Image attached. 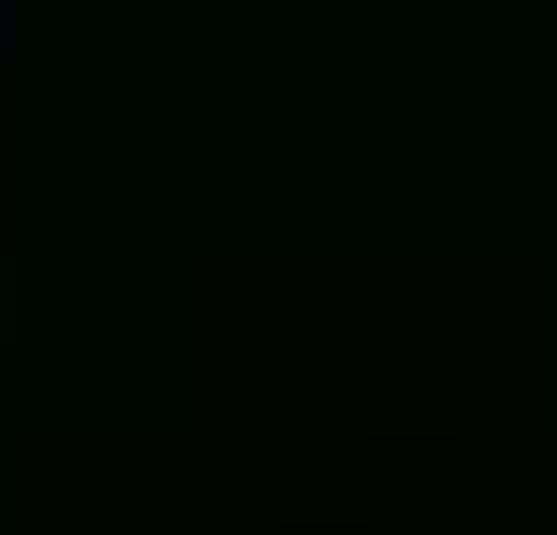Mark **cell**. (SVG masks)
Masks as SVG:
<instances>
[{
	"instance_id": "1",
	"label": "cell",
	"mask_w": 557,
	"mask_h": 535,
	"mask_svg": "<svg viewBox=\"0 0 557 535\" xmlns=\"http://www.w3.org/2000/svg\"><path fill=\"white\" fill-rule=\"evenodd\" d=\"M23 57V34H12V0H0V67H12Z\"/></svg>"
}]
</instances>
